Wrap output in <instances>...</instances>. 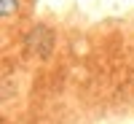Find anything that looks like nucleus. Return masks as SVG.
Here are the masks:
<instances>
[{"instance_id": "obj_1", "label": "nucleus", "mask_w": 134, "mask_h": 124, "mask_svg": "<svg viewBox=\"0 0 134 124\" xmlns=\"http://www.w3.org/2000/svg\"><path fill=\"white\" fill-rule=\"evenodd\" d=\"M19 0H0V16L8 19V16H16L19 14Z\"/></svg>"}]
</instances>
